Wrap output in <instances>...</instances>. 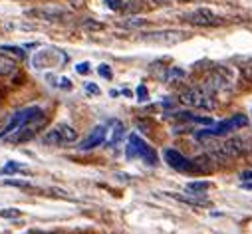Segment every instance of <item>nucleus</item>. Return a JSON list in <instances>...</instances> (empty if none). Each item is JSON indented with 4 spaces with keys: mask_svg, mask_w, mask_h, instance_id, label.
Listing matches in <instances>:
<instances>
[{
    "mask_svg": "<svg viewBox=\"0 0 252 234\" xmlns=\"http://www.w3.org/2000/svg\"><path fill=\"white\" fill-rule=\"evenodd\" d=\"M173 78H185V72L179 70V68H173V70L169 72V80H173Z\"/></svg>",
    "mask_w": 252,
    "mask_h": 234,
    "instance_id": "nucleus-31",
    "label": "nucleus"
},
{
    "mask_svg": "<svg viewBox=\"0 0 252 234\" xmlns=\"http://www.w3.org/2000/svg\"><path fill=\"white\" fill-rule=\"evenodd\" d=\"M244 125H248V117H244V115H234L232 119H226V121H220V123H217L215 127H211V129H203V131H199L197 133V139H209V137H219V135H226L228 131H234V129H240V127H244Z\"/></svg>",
    "mask_w": 252,
    "mask_h": 234,
    "instance_id": "nucleus-4",
    "label": "nucleus"
},
{
    "mask_svg": "<svg viewBox=\"0 0 252 234\" xmlns=\"http://www.w3.org/2000/svg\"><path fill=\"white\" fill-rule=\"evenodd\" d=\"M28 16L38 18V20H46V22H58L66 16V10H60V8H52V6H44V8H34L28 10Z\"/></svg>",
    "mask_w": 252,
    "mask_h": 234,
    "instance_id": "nucleus-10",
    "label": "nucleus"
},
{
    "mask_svg": "<svg viewBox=\"0 0 252 234\" xmlns=\"http://www.w3.org/2000/svg\"><path fill=\"white\" fill-rule=\"evenodd\" d=\"M147 95H149V93H147V88H145V86H139V88H137V97H139V101H145Z\"/></svg>",
    "mask_w": 252,
    "mask_h": 234,
    "instance_id": "nucleus-30",
    "label": "nucleus"
},
{
    "mask_svg": "<svg viewBox=\"0 0 252 234\" xmlns=\"http://www.w3.org/2000/svg\"><path fill=\"white\" fill-rule=\"evenodd\" d=\"M213 157L211 155H199L193 159V173H211L213 171Z\"/></svg>",
    "mask_w": 252,
    "mask_h": 234,
    "instance_id": "nucleus-13",
    "label": "nucleus"
},
{
    "mask_svg": "<svg viewBox=\"0 0 252 234\" xmlns=\"http://www.w3.org/2000/svg\"><path fill=\"white\" fill-rule=\"evenodd\" d=\"M240 179H244V181H246V179H252V171H246V173H242V175H240Z\"/></svg>",
    "mask_w": 252,
    "mask_h": 234,
    "instance_id": "nucleus-34",
    "label": "nucleus"
},
{
    "mask_svg": "<svg viewBox=\"0 0 252 234\" xmlns=\"http://www.w3.org/2000/svg\"><path fill=\"white\" fill-rule=\"evenodd\" d=\"M242 72H244L246 80H250V82H252V66H244V68H242Z\"/></svg>",
    "mask_w": 252,
    "mask_h": 234,
    "instance_id": "nucleus-32",
    "label": "nucleus"
},
{
    "mask_svg": "<svg viewBox=\"0 0 252 234\" xmlns=\"http://www.w3.org/2000/svg\"><path fill=\"white\" fill-rule=\"evenodd\" d=\"M76 72L82 74V76L88 74V72H90V62H82V64H78V66H76Z\"/></svg>",
    "mask_w": 252,
    "mask_h": 234,
    "instance_id": "nucleus-29",
    "label": "nucleus"
},
{
    "mask_svg": "<svg viewBox=\"0 0 252 234\" xmlns=\"http://www.w3.org/2000/svg\"><path fill=\"white\" fill-rule=\"evenodd\" d=\"M125 155H127V159H141L147 165H157V153L153 151V147L147 145L135 133L129 135V143H127V151H125Z\"/></svg>",
    "mask_w": 252,
    "mask_h": 234,
    "instance_id": "nucleus-2",
    "label": "nucleus"
},
{
    "mask_svg": "<svg viewBox=\"0 0 252 234\" xmlns=\"http://www.w3.org/2000/svg\"><path fill=\"white\" fill-rule=\"evenodd\" d=\"M149 2H153L155 6H173L177 0H149Z\"/></svg>",
    "mask_w": 252,
    "mask_h": 234,
    "instance_id": "nucleus-27",
    "label": "nucleus"
},
{
    "mask_svg": "<svg viewBox=\"0 0 252 234\" xmlns=\"http://www.w3.org/2000/svg\"><path fill=\"white\" fill-rule=\"evenodd\" d=\"M165 161L169 163V167H173L175 171H181V173H193V159H187L185 155H181L179 151L175 149H167L163 153Z\"/></svg>",
    "mask_w": 252,
    "mask_h": 234,
    "instance_id": "nucleus-8",
    "label": "nucleus"
},
{
    "mask_svg": "<svg viewBox=\"0 0 252 234\" xmlns=\"http://www.w3.org/2000/svg\"><path fill=\"white\" fill-rule=\"evenodd\" d=\"M44 123H46V117H40V119H36V121H32V123L24 125L22 129H18V131L10 133L6 139H10V141H14V143H24V141L32 139V137L38 133V129H42V125H44Z\"/></svg>",
    "mask_w": 252,
    "mask_h": 234,
    "instance_id": "nucleus-9",
    "label": "nucleus"
},
{
    "mask_svg": "<svg viewBox=\"0 0 252 234\" xmlns=\"http://www.w3.org/2000/svg\"><path fill=\"white\" fill-rule=\"evenodd\" d=\"M187 18H189V22L195 24V26H219V24H222V18L217 16L209 8H197L195 12L189 14Z\"/></svg>",
    "mask_w": 252,
    "mask_h": 234,
    "instance_id": "nucleus-7",
    "label": "nucleus"
},
{
    "mask_svg": "<svg viewBox=\"0 0 252 234\" xmlns=\"http://www.w3.org/2000/svg\"><path fill=\"white\" fill-rule=\"evenodd\" d=\"M109 10H123V0H105Z\"/></svg>",
    "mask_w": 252,
    "mask_h": 234,
    "instance_id": "nucleus-24",
    "label": "nucleus"
},
{
    "mask_svg": "<svg viewBox=\"0 0 252 234\" xmlns=\"http://www.w3.org/2000/svg\"><path fill=\"white\" fill-rule=\"evenodd\" d=\"M0 216H2V218H18L20 216V210H16V208H4V210H0Z\"/></svg>",
    "mask_w": 252,
    "mask_h": 234,
    "instance_id": "nucleus-21",
    "label": "nucleus"
},
{
    "mask_svg": "<svg viewBox=\"0 0 252 234\" xmlns=\"http://www.w3.org/2000/svg\"><path fill=\"white\" fill-rule=\"evenodd\" d=\"M20 171H22V165L10 161L8 165H4L2 169H0V175H14V173H20Z\"/></svg>",
    "mask_w": 252,
    "mask_h": 234,
    "instance_id": "nucleus-17",
    "label": "nucleus"
},
{
    "mask_svg": "<svg viewBox=\"0 0 252 234\" xmlns=\"http://www.w3.org/2000/svg\"><path fill=\"white\" fill-rule=\"evenodd\" d=\"M226 86H228V80H226V76L222 74V70H217L215 74H211L209 78H207V82H205V89L209 91V93H219V91H222V89H226Z\"/></svg>",
    "mask_w": 252,
    "mask_h": 234,
    "instance_id": "nucleus-12",
    "label": "nucleus"
},
{
    "mask_svg": "<svg viewBox=\"0 0 252 234\" xmlns=\"http://www.w3.org/2000/svg\"><path fill=\"white\" fill-rule=\"evenodd\" d=\"M4 185L18 187V189H32V185H30V183H26V181H4Z\"/></svg>",
    "mask_w": 252,
    "mask_h": 234,
    "instance_id": "nucleus-26",
    "label": "nucleus"
},
{
    "mask_svg": "<svg viewBox=\"0 0 252 234\" xmlns=\"http://www.w3.org/2000/svg\"><path fill=\"white\" fill-rule=\"evenodd\" d=\"M145 24H147V20H141V18H129V20H125V26H129V28H141Z\"/></svg>",
    "mask_w": 252,
    "mask_h": 234,
    "instance_id": "nucleus-20",
    "label": "nucleus"
},
{
    "mask_svg": "<svg viewBox=\"0 0 252 234\" xmlns=\"http://www.w3.org/2000/svg\"><path fill=\"white\" fill-rule=\"evenodd\" d=\"M14 70H16L14 62L8 60V58H4V56H0V76H10Z\"/></svg>",
    "mask_w": 252,
    "mask_h": 234,
    "instance_id": "nucleus-15",
    "label": "nucleus"
},
{
    "mask_svg": "<svg viewBox=\"0 0 252 234\" xmlns=\"http://www.w3.org/2000/svg\"><path fill=\"white\" fill-rule=\"evenodd\" d=\"M189 34L181 30H157V32H145L141 34V40L151 42V44H163V46H173L177 42H183Z\"/></svg>",
    "mask_w": 252,
    "mask_h": 234,
    "instance_id": "nucleus-6",
    "label": "nucleus"
},
{
    "mask_svg": "<svg viewBox=\"0 0 252 234\" xmlns=\"http://www.w3.org/2000/svg\"><path fill=\"white\" fill-rule=\"evenodd\" d=\"M179 101L183 105L197 107V109H215L217 107V103L213 99V93H209L207 89H201V88H191V89L181 91Z\"/></svg>",
    "mask_w": 252,
    "mask_h": 234,
    "instance_id": "nucleus-1",
    "label": "nucleus"
},
{
    "mask_svg": "<svg viewBox=\"0 0 252 234\" xmlns=\"http://www.w3.org/2000/svg\"><path fill=\"white\" fill-rule=\"evenodd\" d=\"M123 133H125V129H123V125H121L119 121H115V129H113V135H111V141H109V145H117V143L121 141V137H123Z\"/></svg>",
    "mask_w": 252,
    "mask_h": 234,
    "instance_id": "nucleus-18",
    "label": "nucleus"
},
{
    "mask_svg": "<svg viewBox=\"0 0 252 234\" xmlns=\"http://www.w3.org/2000/svg\"><path fill=\"white\" fill-rule=\"evenodd\" d=\"M0 50H2V52H12L14 56L24 58V50L22 48H16V46H0Z\"/></svg>",
    "mask_w": 252,
    "mask_h": 234,
    "instance_id": "nucleus-22",
    "label": "nucleus"
},
{
    "mask_svg": "<svg viewBox=\"0 0 252 234\" xmlns=\"http://www.w3.org/2000/svg\"><path fill=\"white\" fill-rule=\"evenodd\" d=\"M169 197L181 201V203H187V205H193V206H209L211 203L205 201V199H199V197H181V195H175V193H167Z\"/></svg>",
    "mask_w": 252,
    "mask_h": 234,
    "instance_id": "nucleus-14",
    "label": "nucleus"
},
{
    "mask_svg": "<svg viewBox=\"0 0 252 234\" xmlns=\"http://www.w3.org/2000/svg\"><path fill=\"white\" fill-rule=\"evenodd\" d=\"M209 187H211V183H207V181H193V183L187 185V191H191V193H203Z\"/></svg>",
    "mask_w": 252,
    "mask_h": 234,
    "instance_id": "nucleus-16",
    "label": "nucleus"
},
{
    "mask_svg": "<svg viewBox=\"0 0 252 234\" xmlns=\"http://www.w3.org/2000/svg\"><path fill=\"white\" fill-rule=\"evenodd\" d=\"M82 26L88 28V30H103V24L101 22H94V20H84Z\"/></svg>",
    "mask_w": 252,
    "mask_h": 234,
    "instance_id": "nucleus-23",
    "label": "nucleus"
},
{
    "mask_svg": "<svg viewBox=\"0 0 252 234\" xmlns=\"http://www.w3.org/2000/svg\"><path fill=\"white\" fill-rule=\"evenodd\" d=\"M97 74H99L101 78H105V80H111V68H109L107 64H99V66H97Z\"/></svg>",
    "mask_w": 252,
    "mask_h": 234,
    "instance_id": "nucleus-19",
    "label": "nucleus"
},
{
    "mask_svg": "<svg viewBox=\"0 0 252 234\" xmlns=\"http://www.w3.org/2000/svg\"><path fill=\"white\" fill-rule=\"evenodd\" d=\"M86 91H88L90 95H99V93H101L99 86H97V84H94V82H88V84H86Z\"/></svg>",
    "mask_w": 252,
    "mask_h": 234,
    "instance_id": "nucleus-25",
    "label": "nucleus"
},
{
    "mask_svg": "<svg viewBox=\"0 0 252 234\" xmlns=\"http://www.w3.org/2000/svg\"><path fill=\"white\" fill-rule=\"evenodd\" d=\"M123 10L125 12H135V10H141V6L137 2H127V4H123Z\"/></svg>",
    "mask_w": 252,
    "mask_h": 234,
    "instance_id": "nucleus-28",
    "label": "nucleus"
},
{
    "mask_svg": "<svg viewBox=\"0 0 252 234\" xmlns=\"http://www.w3.org/2000/svg\"><path fill=\"white\" fill-rule=\"evenodd\" d=\"M62 88H64V89H72V82L68 78H62Z\"/></svg>",
    "mask_w": 252,
    "mask_h": 234,
    "instance_id": "nucleus-33",
    "label": "nucleus"
},
{
    "mask_svg": "<svg viewBox=\"0 0 252 234\" xmlns=\"http://www.w3.org/2000/svg\"><path fill=\"white\" fill-rule=\"evenodd\" d=\"M78 141V131L72 127V125H66V123H60L56 127H52L46 135H44V143L48 145H70V143H76Z\"/></svg>",
    "mask_w": 252,
    "mask_h": 234,
    "instance_id": "nucleus-5",
    "label": "nucleus"
},
{
    "mask_svg": "<svg viewBox=\"0 0 252 234\" xmlns=\"http://www.w3.org/2000/svg\"><path fill=\"white\" fill-rule=\"evenodd\" d=\"M40 117H46V115H44V111H42L40 107H26V109L18 111V113L12 117V119H10V123L2 129V133H0V139H2V137H8L10 133H14V131L22 129L24 125H28V123H32V121L40 119Z\"/></svg>",
    "mask_w": 252,
    "mask_h": 234,
    "instance_id": "nucleus-3",
    "label": "nucleus"
},
{
    "mask_svg": "<svg viewBox=\"0 0 252 234\" xmlns=\"http://www.w3.org/2000/svg\"><path fill=\"white\" fill-rule=\"evenodd\" d=\"M105 137H107V129H105L103 125H99V127H95V129L90 133V137H86V139L80 143V149H82V151L95 149V147H99V145L105 143Z\"/></svg>",
    "mask_w": 252,
    "mask_h": 234,
    "instance_id": "nucleus-11",
    "label": "nucleus"
}]
</instances>
